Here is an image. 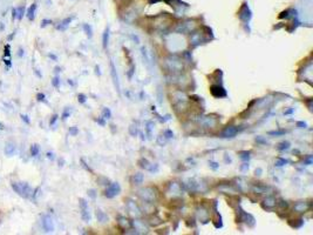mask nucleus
I'll return each instance as SVG.
<instances>
[{"mask_svg": "<svg viewBox=\"0 0 313 235\" xmlns=\"http://www.w3.org/2000/svg\"><path fill=\"white\" fill-rule=\"evenodd\" d=\"M237 222H245L249 227H254L256 219L252 214L246 213L245 210L242 209V207L238 205L237 206Z\"/></svg>", "mask_w": 313, "mask_h": 235, "instance_id": "nucleus-1", "label": "nucleus"}, {"mask_svg": "<svg viewBox=\"0 0 313 235\" xmlns=\"http://www.w3.org/2000/svg\"><path fill=\"white\" fill-rule=\"evenodd\" d=\"M12 188L17 194H19V195L23 196V198H28V196L32 194V188H31V186L28 185V184H26V182H13Z\"/></svg>", "mask_w": 313, "mask_h": 235, "instance_id": "nucleus-2", "label": "nucleus"}, {"mask_svg": "<svg viewBox=\"0 0 313 235\" xmlns=\"http://www.w3.org/2000/svg\"><path fill=\"white\" fill-rule=\"evenodd\" d=\"M138 195H140V198L142 199L143 201L145 202H154L155 201V199H156V189H154L153 187H144V188H142V189H140L138 190Z\"/></svg>", "mask_w": 313, "mask_h": 235, "instance_id": "nucleus-3", "label": "nucleus"}, {"mask_svg": "<svg viewBox=\"0 0 313 235\" xmlns=\"http://www.w3.org/2000/svg\"><path fill=\"white\" fill-rule=\"evenodd\" d=\"M121 193V186L117 184V182H113V184H109L107 189L105 190V196L108 199H113L115 198L116 195H119Z\"/></svg>", "mask_w": 313, "mask_h": 235, "instance_id": "nucleus-4", "label": "nucleus"}, {"mask_svg": "<svg viewBox=\"0 0 313 235\" xmlns=\"http://www.w3.org/2000/svg\"><path fill=\"white\" fill-rule=\"evenodd\" d=\"M137 163H138V166H140L142 169L148 171V172H150V173H156L157 171H158V165H154V163L149 162L145 158H141Z\"/></svg>", "mask_w": 313, "mask_h": 235, "instance_id": "nucleus-5", "label": "nucleus"}, {"mask_svg": "<svg viewBox=\"0 0 313 235\" xmlns=\"http://www.w3.org/2000/svg\"><path fill=\"white\" fill-rule=\"evenodd\" d=\"M79 201H80L79 205H80V208H81V218L84 222H89L90 221V213L88 209V203L84 199H80Z\"/></svg>", "mask_w": 313, "mask_h": 235, "instance_id": "nucleus-6", "label": "nucleus"}, {"mask_svg": "<svg viewBox=\"0 0 313 235\" xmlns=\"http://www.w3.org/2000/svg\"><path fill=\"white\" fill-rule=\"evenodd\" d=\"M110 75H111V79H113V82H114V86L116 88L117 93L120 94L121 93V86H120V80H119V75H117V72H116V67L114 65V61L110 59Z\"/></svg>", "mask_w": 313, "mask_h": 235, "instance_id": "nucleus-7", "label": "nucleus"}, {"mask_svg": "<svg viewBox=\"0 0 313 235\" xmlns=\"http://www.w3.org/2000/svg\"><path fill=\"white\" fill-rule=\"evenodd\" d=\"M210 93H211L215 98H217V99L225 98V97L228 95L225 88L223 86H220V85H212V86L210 87Z\"/></svg>", "mask_w": 313, "mask_h": 235, "instance_id": "nucleus-8", "label": "nucleus"}, {"mask_svg": "<svg viewBox=\"0 0 313 235\" xmlns=\"http://www.w3.org/2000/svg\"><path fill=\"white\" fill-rule=\"evenodd\" d=\"M127 209L128 212L132 214V216H135V218H140L141 215H142V213H141V209L138 208V206L132 201V200H128L127 201Z\"/></svg>", "mask_w": 313, "mask_h": 235, "instance_id": "nucleus-9", "label": "nucleus"}, {"mask_svg": "<svg viewBox=\"0 0 313 235\" xmlns=\"http://www.w3.org/2000/svg\"><path fill=\"white\" fill-rule=\"evenodd\" d=\"M238 133V128L236 126H228L222 133H220V138H225V139H232L235 138L236 134Z\"/></svg>", "mask_w": 313, "mask_h": 235, "instance_id": "nucleus-10", "label": "nucleus"}, {"mask_svg": "<svg viewBox=\"0 0 313 235\" xmlns=\"http://www.w3.org/2000/svg\"><path fill=\"white\" fill-rule=\"evenodd\" d=\"M42 228L46 233H50L54 230V222L49 215H45L42 218Z\"/></svg>", "mask_w": 313, "mask_h": 235, "instance_id": "nucleus-11", "label": "nucleus"}, {"mask_svg": "<svg viewBox=\"0 0 313 235\" xmlns=\"http://www.w3.org/2000/svg\"><path fill=\"white\" fill-rule=\"evenodd\" d=\"M276 205H277V201H276V199L273 198V196H267V198L264 199V201H263V208L266 210H271L273 209L275 207H276Z\"/></svg>", "mask_w": 313, "mask_h": 235, "instance_id": "nucleus-12", "label": "nucleus"}, {"mask_svg": "<svg viewBox=\"0 0 313 235\" xmlns=\"http://www.w3.org/2000/svg\"><path fill=\"white\" fill-rule=\"evenodd\" d=\"M190 41H191V45H193V47H196V46L201 45L202 42H204L205 39H203V34H202V33L195 32V33H193L191 38H190Z\"/></svg>", "mask_w": 313, "mask_h": 235, "instance_id": "nucleus-13", "label": "nucleus"}, {"mask_svg": "<svg viewBox=\"0 0 313 235\" xmlns=\"http://www.w3.org/2000/svg\"><path fill=\"white\" fill-rule=\"evenodd\" d=\"M196 213H197V218H198V220H201L203 223H206L208 221H209V212L205 209L204 207H199Z\"/></svg>", "mask_w": 313, "mask_h": 235, "instance_id": "nucleus-14", "label": "nucleus"}, {"mask_svg": "<svg viewBox=\"0 0 313 235\" xmlns=\"http://www.w3.org/2000/svg\"><path fill=\"white\" fill-rule=\"evenodd\" d=\"M310 202H306V201H299V202H297L296 205H294V207H293V210H296L297 213H304V212H306V210L310 208Z\"/></svg>", "mask_w": 313, "mask_h": 235, "instance_id": "nucleus-15", "label": "nucleus"}, {"mask_svg": "<svg viewBox=\"0 0 313 235\" xmlns=\"http://www.w3.org/2000/svg\"><path fill=\"white\" fill-rule=\"evenodd\" d=\"M117 223H119V226H120L122 229H124V230H128V229H130L132 226V222L130 220H128L127 218H124V216H119V219H117Z\"/></svg>", "mask_w": 313, "mask_h": 235, "instance_id": "nucleus-16", "label": "nucleus"}, {"mask_svg": "<svg viewBox=\"0 0 313 235\" xmlns=\"http://www.w3.org/2000/svg\"><path fill=\"white\" fill-rule=\"evenodd\" d=\"M239 18H241L243 21H245V23H248V21L251 19V12H250V10H249V7H248L246 5L243 6V8L241 10Z\"/></svg>", "mask_w": 313, "mask_h": 235, "instance_id": "nucleus-17", "label": "nucleus"}, {"mask_svg": "<svg viewBox=\"0 0 313 235\" xmlns=\"http://www.w3.org/2000/svg\"><path fill=\"white\" fill-rule=\"evenodd\" d=\"M169 193L171 195H180L182 193V187L177 182H171L169 186Z\"/></svg>", "mask_w": 313, "mask_h": 235, "instance_id": "nucleus-18", "label": "nucleus"}, {"mask_svg": "<svg viewBox=\"0 0 313 235\" xmlns=\"http://www.w3.org/2000/svg\"><path fill=\"white\" fill-rule=\"evenodd\" d=\"M168 63H169V67H170V70H172V71H182V68H183L182 61H180L178 59L169 60Z\"/></svg>", "mask_w": 313, "mask_h": 235, "instance_id": "nucleus-19", "label": "nucleus"}, {"mask_svg": "<svg viewBox=\"0 0 313 235\" xmlns=\"http://www.w3.org/2000/svg\"><path fill=\"white\" fill-rule=\"evenodd\" d=\"M202 125H204L205 127H210V128H212V127H215L216 126V120L214 119V118H210V116H206V118H204L202 121Z\"/></svg>", "mask_w": 313, "mask_h": 235, "instance_id": "nucleus-20", "label": "nucleus"}, {"mask_svg": "<svg viewBox=\"0 0 313 235\" xmlns=\"http://www.w3.org/2000/svg\"><path fill=\"white\" fill-rule=\"evenodd\" d=\"M109 28L107 27L106 29H105V32H103V34H102V46H103V48L105 50H107V47H108V44H109Z\"/></svg>", "mask_w": 313, "mask_h": 235, "instance_id": "nucleus-21", "label": "nucleus"}, {"mask_svg": "<svg viewBox=\"0 0 313 235\" xmlns=\"http://www.w3.org/2000/svg\"><path fill=\"white\" fill-rule=\"evenodd\" d=\"M96 219L97 221H100L101 223H105L108 221V216L106 213H103L102 210H96Z\"/></svg>", "mask_w": 313, "mask_h": 235, "instance_id": "nucleus-22", "label": "nucleus"}, {"mask_svg": "<svg viewBox=\"0 0 313 235\" xmlns=\"http://www.w3.org/2000/svg\"><path fill=\"white\" fill-rule=\"evenodd\" d=\"M154 127H155V125H154L153 121H147V122H145V131H147V135H148L149 139H151V134H153Z\"/></svg>", "mask_w": 313, "mask_h": 235, "instance_id": "nucleus-23", "label": "nucleus"}, {"mask_svg": "<svg viewBox=\"0 0 313 235\" xmlns=\"http://www.w3.org/2000/svg\"><path fill=\"white\" fill-rule=\"evenodd\" d=\"M143 180H144V176H143L142 173H136L134 174V176H132V182L135 185H141L143 182Z\"/></svg>", "mask_w": 313, "mask_h": 235, "instance_id": "nucleus-24", "label": "nucleus"}, {"mask_svg": "<svg viewBox=\"0 0 313 235\" xmlns=\"http://www.w3.org/2000/svg\"><path fill=\"white\" fill-rule=\"evenodd\" d=\"M14 152H15V146L13 144H7L6 147H5V154L7 156H11L14 154Z\"/></svg>", "mask_w": 313, "mask_h": 235, "instance_id": "nucleus-25", "label": "nucleus"}, {"mask_svg": "<svg viewBox=\"0 0 313 235\" xmlns=\"http://www.w3.org/2000/svg\"><path fill=\"white\" fill-rule=\"evenodd\" d=\"M35 10H36V5H35V4H33V5H32V6L28 8V11H27V17H28V19H29V20H34Z\"/></svg>", "mask_w": 313, "mask_h": 235, "instance_id": "nucleus-26", "label": "nucleus"}, {"mask_svg": "<svg viewBox=\"0 0 313 235\" xmlns=\"http://www.w3.org/2000/svg\"><path fill=\"white\" fill-rule=\"evenodd\" d=\"M72 19L73 18H67V19H65L62 23H61L60 25L58 26V29H61V31H65L67 27H68V25H69V23L72 21Z\"/></svg>", "mask_w": 313, "mask_h": 235, "instance_id": "nucleus-27", "label": "nucleus"}, {"mask_svg": "<svg viewBox=\"0 0 313 235\" xmlns=\"http://www.w3.org/2000/svg\"><path fill=\"white\" fill-rule=\"evenodd\" d=\"M129 134L132 136H136L138 134V128H137V125L135 122L129 126Z\"/></svg>", "mask_w": 313, "mask_h": 235, "instance_id": "nucleus-28", "label": "nucleus"}, {"mask_svg": "<svg viewBox=\"0 0 313 235\" xmlns=\"http://www.w3.org/2000/svg\"><path fill=\"white\" fill-rule=\"evenodd\" d=\"M239 158H241L243 161H249L250 158H251V152H248V150H243L239 153Z\"/></svg>", "mask_w": 313, "mask_h": 235, "instance_id": "nucleus-29", "label": "nucleus"}, {"mask_svg": "<svg viewBox=\"0 0 313 235\" xmlns=\"http://www.w3.org/2000/svg\"><path fill=\"white\" fill-rule=\"evenodd\" d=\"M287 133V131H285V129H279V131H270V132H267V134L269 135H272V136H280V135H284V134H286Z\"/></svg>", "mask_w": 313, "mask_h": 235, "instance_id": "nucleus-30", "label": "nucleus"}, {"mask_svg": "<svg viewBox=\"0 0 313 235\" xmlns=\"http://www.w3.org/2000/svg\"><path fill=\"white\" fill-rule=\"evenodd\" d=\"M39 152H40V148H39V145H32L31 146V155L32 156H38L39 155Z\"/></svg>", "mask_w": 313, "mask_h": 235, "instance_id": "nucleus-31", "label": "nucleus"}, {"mask_svg": "<svg viewBox=\"0 0 313 235\" xmlns=\"http://www.w3.org/2000/svg\"><path fill=\"white\" fill-rule=\"evenodd\" d=\"M278 150H286V149L290 148V142L289 141H281L279 145H278Z\"/></svg>", "mask_w": 313, "mask_h": 235, "instance_id": "nucleus-32", "label": "nucleus"}, {"mask_svg": "<svg viewBox=\"0 0 313 235\" xmlns=\"http://www.w3.org/2000/svg\"><path fill=\"white\" fill-rule=\"evenodd\" d=\"M84 32H86V34H87V37L88 38L93 37V29H92V26L88 25V24H84Z\"/></svg>", "mask_w": 313, "mask_h": 235, "instance_id": "nucleus-33", "label": "nucleus"}, {"mask_svg": "<svg viewBox=\"0 0 313 235\" xmlns=\"http://www.w3.org/2000/svg\"><path fill=\"white\" fill-rule=\"evenodd\" d=\"M102 118H105V119H110L111 118V112H110L108 107H103V110H102Z\"/></svg>", "mask_w": 313, "mask_h": 235, "instance_id": "nucleus-34", "label": "nucleus"}, {"mask_svg": "<svg viewBox=\"0 0 313 235\" xmlns=\"http://www.w3.org/2000/svg\"><path fill=\"white\" fill-rule=\"evenodd\" d=\"M167 138L163 135V134H161V135H158L157 136V144L160 145V146H164L166 144H167Z\"/></svg>", "mask_w": 313, "mask_h": 235, "instance_id": "nucleus-35", "label": "nucleus"}, {"mask_svg": "<svg viewBox=\"0 0 313 235\" xmlns=\"http://www.w3.org/2000/svg\"><path fill=\"white\" fill-rule=\"evenodd\" d=\"M17 17H18V19L19 20H21L23 19V17H24V14H25V7L24 6H21V7H19L17 11Z\"/></svg>", "mask_w": 313, "mask_h": 235, "instance_id": "nucleus-36", "label": "nucleus"}, {"mask_svg": "<svg viewBox=\"0 0 313 235\" xmlns=\"http://www.w3.org/2000/svg\"><path fill=\"white\" fill-rule=\"evenodd\" d=\"M286 163H289V160H286V159H283V158H278L277 161H276V166H277V167L285 166Z\"/></svg>", "mask_w": 313, "mask_h": 235, "instance_id": "nucleus-37", "label": "nucleus"}, {"mask_svg": "<svg viewBox=\"0 0 313 235\" xmlns=\"http://www.w3.org/2000/svg\"><path fill=\"white\" fill-rule=\"evenodd\" d=\"M209 167L211 168V169H214V171H216L219 168V163L216 162V161H209Z\"/></svg>", "mask_w": 313, "mask_h": 235, "instance_id": "nucleus-38", "label": "nucleus"}, {"mask_svg": "<svg viewBox=\"0 0 313 235\" xmlns=\"http://www.w3.org/2000/svg\"><path fill=\"white\" fill-rule=\"evenodd\" d=\"M52 85L55 87V88H59V86H60V79H59V76H54V78H53Z\"/></svg>", "mask_w": 313, "mask_h": 235, "instance_id": "nucleus-39", "label": "nucleus"}, {"mask_svg": "<svg viewBox=\"0 0 313 235\" xmlns=\"http://www.w3.org/2000/svg\"><path fill=\"white\" fill-rule=\"evenodd\" d=\"M163 135L166 136L167 139H171V138H174V133H172V131L171 129H166L164 132H163Z\"/></svg>", "mask_w": 313, "mask_h": 235, "instance_id": "nucleus-40", "label": "nucleus"}, {"mask_svg": "<svg viewBox=\"0 0 313 235\" xmlns=\"http://www.w3.org/2000/svg\"><path fill=\"white\" fill-rule=\"evenodd\" d=\"M254 140H256L257 144H260V145H266V144H267V141L265 140L264 138H262V136H256Z\"/></svg>", "mask_w": 313, "mask_h": 235, "instance_id": "nucleus-41", "label": "nucleus"}, {"mask_svg": "<svg viewBox=\"0 0 313 235\" xmlns=\"http://www.w3.org/2000/svg\"><path fill=\"white\" fill-rule=\"evenodd\" d=\"M71 113H72V111H71L69 108H66V110L63 111V113H62V119H63V120H66V119H67V118L71 115Z\"/></svg>", "mask_w": 313, "mask_h": 235, "instance_id": "nucleus-42", "label": "nucleus"}, {"mask_svg": "<svg viewBox=\"0 0 313 235\" xmlns=\"http://www.w3.org/2000/svg\"><path fill=\"white\" fill-rule=\"evenodd\" d=\"M77 133H79V129H77V127H75V126H74V127H71V128H69V134H71L72 136H75L76 134H77Z\"/></svg>", "mask_w": 313, "mask_h": 235, "instance_id": "nucleus-43", "label": "nucleus"}, {"mask_svg": "<svg viewBox=\"0 0 313 235\" xmlns=\"http://www.w3.org/2000/svg\"><path fill=\"white\" fill-rule=\"evenodd\" d=\"M239 169H241V172H246V171L249 169V163H248V161H245V162L242 165L241 167H239Z\"/></svg>", "mask_w": 313, "mask_h": 235, "instance_id": "nucleus-44", "label": "nucleus"}, {"mask_svg": "<svg viewBox=\"0 0 313 235\" xmlns=\"http://www.w3.org/2000/svg\"><path fill=\"white\" fill-rule=\"evenodd\" d=\"M77 100H79L80 104H84L86 100H87V97H86L84 94H79V95H77Z\"/></svg>", "mask_w": 313, "mask_h": 235, "instance_id": "nucleus-45", "label": "nucleus"}, {"mask_svg": "<svg viewBox=\"0 0 313 235\" xmlns=\"http://www.w3.org/2000/svg\"><path fill=\"white\" fill-rule=\"evenodd\" d=\"M134 72H135V65H130V68H129V72H128V78H129V79L132 78Z\"/></svg>", "mask_w": 313, "mask_h": 235, "instance_id": "nucleus-46", "label": "nucleus"}, {"mask_svg": "<svg viewBox=\"0 0 313 235\" xmlns=\"http://www.w3.org/2000/svg\"><path fill=\"white\" fill-rule=\"evenodd\" d=\"M277 205H279L281 208H287V206H289V203L286 201H284V200H280L279 202H277Z\"/></svg>", "mask_w": 313, "mask_h": 235, "instance_id": "nucleus-47", "label": "nucleus"}, {"mask_svg": "<svg viewBox=\"0 0 313 235\" xmlns=\"http://www.w3.org/2000/svg\"><path fill=\"white\" fill-rule=\"evenodd\" d=\"M58 118H59V116H58V114H54V115L52 116V120H50L49 125H50V126H54V125H55V122H56V120H58Z\"/></svg>", "mask_w": 313, "mask_h": 235, "instance_id": "nucleus-48", "label": "nucleus"}, {"mask_svg": "<svg viewBox=\"0 0 313 235\" xmlns=\"http://www.w3.org/2000/svg\"><path fill=\"white\" fill-rule=\"evenodd\" d=\"M88 195L90 196L92 199H95L96 198V193H95V189H89L88 190Z\"/></svg>", "mask_w": 313, "mask_h": 235, "instance_id": "nucleus-49", "label": "nucleus"}, {"mask_svg": "<svg viewBox=\"0 0 313 235\" xmlns=\"http://www.w3.org/2000/svg\"><path fill=\"white\" fill-rule=\"evenodd\" d=\"M36 99H38V101H45V94L44 93H38Z\"/></svg>", "mask_w": 313, "mask_h": 235, "instance_id": "nucleus-50", "label": "nucleus"}, {"mask_svg": "<svg viewBox=\"0 0 313 235\" xmlns=\"http://www.w3.org/2000/svg\"><path fill=\"white\" fill-rule=\"evenodd\" d=\"M297 127H299V128H306V127H307V124L304 122V121H298V122H297Z\"/></svg>", "mask_w": 313, "mask_h": 235, "instance_id": "nucleus-51", "label": "nucleus"}, {"mask_svg": "<svg viewBox=\"0 0 313 235\" xmlns=\"http://www.w3.org/2000/svg\"><path fill=\"white\" fill-rule=\"evenodd\" d=\"M96 122L99 125H101V126H105V125H106V122H105V118H97Z\"/></svg>", "mask_w": 313, "mask_h": 235, "instance_id": "nucleus-52", "label": "nucleus"}, {"mask_svg": "<svg viewBox=\"0 0 313 235\" xmlns=\"http://www.w3.org/2000/svg\"><path fill=\"white\" fill-rule=\"evenodd\" d=\"M81 163H82V166H84V168H86V169H87V171H88V172H90V173H93V171H92V169H90V168H89V166H87V163H86V162H84V160H81Z\"/></svg>", "mask_w": 313, "mask_h": 235, "instance_id": "nucleus-53", "label": "nucleus"}, {"mask_svg": "<svg viewBox=\"0 0 313 235\" xmlns=\"http://www.w3.org/2000/svg\"><path fill=\"white\" fill-rule=\"evenodd\" d=\"M304 163H305V165H311V163H312V155H310L306 160L304 161Z\"/></svg>", "mask_w": 313, "mask_h": 235, "instance_id": "nucleus-54", "label": "nucleus"}, {"mask_svg": "<svg viewBox=\"0 0 313 235\" xmlns=\"http://www.w3.org/2000/svg\"><path fill=\"white\" fill-rule=\"evenodd\" d=\"M49 24H52L50 20H42V23H41V27H45L46 25H49Z\"/></svg>", "mask_w": 313, "mask_h": 235, "instance_id": "nucleus-55", "label": "nucleus"}, {"mask_svg": "<svg viewBox=\"0 0 313 235\" xmlns=\"http://www.w3.org/2000/svg\"><path fill=\"white\" fill-rule=\"evenodd\" d=\"M262 173H263V169L262 168H257L256 171H254V174L257 175V176H259V175H262Z\"/></svg>", "mask_w": 313, "mask_h": 235, "instance_id": "nucleus-56", "label": "nucleus"}, {"mask_svg": "<svg viewBox=\"0 0 313 235\" xmlns=\"http://www.w3.org/2000/svg\"><path fill=\"white\" fill-rule=\"evenodd\" d=\"M46 155H47V158H48V159H50V160H54V154H53L52 152H48Z\"/></svg>", "mask_w": 313, "mask_h": 235, "instance_id": "nucleus-57", "label": "nucleus"}, {"mask_svg": "<svg viewBox=\"0 0 313 235\" xmlns=\"http://www.w3.org/2000/svg\"><path fill=\"white\" fill-rule=\"evenodd\" d=\"M21 118H23V120H24L26 124H29V119H28L27 115H21Z\"/></svg>", "mask_w": 313, "mask_h": 235, "instance_id": "nucleus-58", "label": "nucleus"}, {"mask_svg": "<svg viewBox=\"0 0 313 235\" xmlns=\"http://www.w3.org/2000/svg\"><path fill=\"white\" fill-rule=\"evenodd\" d=\"M8 47H10V46H8V45H7V46H6V47H5V55H6V57H8V55H11V53H10V52H8Z\"/></svg>", "mask_w": 313, "mask_h": 235, "instance_id": "nucleus-59", "label": "nucleus"}, {"mask_svg": "<svg viewBox=\"0 0 313 235\" xmlns=\"http://www.w3.org/2000/svg\"><path fill=\"white\" fill-rule=\"evenodd\" d=\"M293 112H294V110H293V108H290V110H287V111L284 112V114H285V115H287V114H292Z\"/></svg>", "mask_w": 313, "mask_h": 235, "instance_id": "nucleus-60", "label": "nucleus"}, {"mask_svg": "<svg viewBox=\"0 0 313 235\" xmlns=\"http://www.w3.org/2000/svg\"><path fill=\"white\" fill-rule=\"evenodd\" d=\"M224 160H225V162H226V163H231V161H232L230 156L228 158V154H225V158H224Z\"/></svg>", "mask_w": 313, "mask_h": 235, "instance_id": "nucleus-61", "label": "nucleus"}, {"mask_svg": "<svg viewBox=\"0 0 313 235\" xmlns=\"http://www.w3.org/2000/svg\"><path fill=\"white\" fill-rule=\"evenodd\" d=\"M95 73H96L97 75H101V72H100V67H99V66H96V67H95Z\"/></svg>", "mask_w": 313, "mask_h": 235, "instance_id": "nucleus-62", "label": "nucleus"}, {"mask_svg": "<svg viewBox=\"0 0 313 235\" xmlns=\"http://www.w3.org/2000/svg\"><path fill=\"white\" fill-rule=\"evenodd\" d=\"M49 58H52L53 60H56V57H55V55H53V54H49Z\"/></svg>", "mask_w": 313, "mask_h": 235, "instance_id": "nucleus-63", "label": "nucleus"}, {"mask_svg": "<svg viewBox=\"0 0 313 235\" xmlns=\"http://www.w3.org/2000/svg\"><path fill=\"white\" fill-rule=\"evenodd\" d=\"M157 1H160V0H150V4H154V2H157Z\"/></svg>", "mask_w": 313, "mask_h": 235, "instance_id": "nucleus-64", "label": "nucleus"}]
</instances>
